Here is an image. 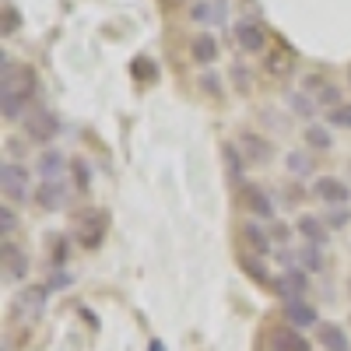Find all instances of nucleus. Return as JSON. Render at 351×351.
Here are the masks:
<instances>
[{
  "mask_svg": "<svg viewBox=\"0 0 351 351\" xmlns=\"http://www.w3.org/2000/svg\"><path fill=\"white\" fill-rule=\"evenodd\" d=\"M239 267H243V271H246L253 281H263V285L271 281L267 267H263V256H250V253H243V256H239Z\"/></svg>",
  "mask_w": 351,
  "mask_h": 351,
  "instance_id": "412c9836",
  "label": "nucleus"
},
{
  "mask_svg": "<svg viewBox=\"0 0 351 351\" xmlns=\"http://www.w3.org/2000/svg\"><path fill=\"white\" fill-rule=\"evenodd\" d=\"M267 67H271V74H288L291 71V53H271V60H267Z\"/></svg>",
  "mask_w": 351,
  "mask_h": 351,
  "instance_id": "a878e982",
  "label": "nucleus"
},
{
  "mask_svg": "<svg viewBox=\"0 0 351 351\" xmlns=\"http://www.w3.org/2000/svg\"><path fill=\"white\" fill-rule=\"evenodd\" d=\"M348 218H351V215H348V211L341 208V211H330V218H327V225H337V228H341V225H348Z\"/></svg>",
  "mask_w": 351,
  "mask_h": 351,
  "instance_id": "473e14b6",
  "label": "nucleus"
},
{
  "mask_svg": "<svg viewBox=\"0 0 351 351\" xmlns=\"http://www.w3.org/2000/svg\"><path fill=\"white\" fill-rule=\"evenodd\" d=\"M243 239H246V246L253 250V256H267L271 253V239H267V232H263L260 225H243Z\"/></svg>",
  "mask_w": 351,
  "mask_h": 351,
  "instance_id": "a211bd4d",
  "label": "nucleus"
},
{
  "mask_svg": "<svg viewBox=\"0 0 351 351\" xmlns=\"http://www.w3.org/2000/svg\"><path fill=\"white\" fill-rule=\"evenodd\" d=\"M67 285H71V274H67V271H56V274L49 278V285H46V288H49V291H64Z\"/></svg>",
  "mask_w": 351,
  "mask_h": 351,
  "instance_id": "2f4dec72",
  "label": "nucleus"
},
{
  "mask_svg": "<svg viewBox=\"0 0 351 351\" xmlns=\"http://www.w3.org/2000/svg\"><path fill=\"white\" fill-rule=\"evenodd\" d=\"M295 228H299V236H302L309 246L327 243V228H324V221H319V218H313V215H302V218L295 221Z\"/></svg>",
  "mask_w": 351,
  "mask_h": 351,
  "instance_id": "4468645a",
  "label": "nucleus"
},
{
  "mask_svg": "<svg viewBox=\"0 0 351 351\" xmlns=\"http://www.w3.org/2000/svg\"><path fill=\"white\" fill-rule=\"evenodd\" d=\"M306 141H309L313 152H327V148H330V134H327L324 127H309V130H306Z\"/></svg>",
  "mask_w": 351,
  "mask_h": 351,
  "instance_id": "b1692460",
  "label": "nucleus"
},
{
  "mask_svg": "<svg viewBox=\"0 0 351 351\" xmlns=\"http://www.w3.org/2000/svg\"><path fill=\"white\" fill-rule=\"evenodd\" d=\"M14 225H18V218H14V211L4 204V208H0V232H14Z\"/></svg>",
  "mask_w": 351,
  "mask_h": 351,
  "instance_id": "7c9ffc66",
  "label": "nucleus"
},
{
  "mask_svg": "<svg viewBox=\"0 0 351 351\" xmlns=\"http://www.w3.org/2000/svg\"><path fill=\"white\" fill-rule=\"evenodd\" d=\"M285 316H288V324H295V327H319V319H316V309L302 299L295 302H288L285 306Z\"/></svg>",
  "mask_w": 351,
  "mask_h": 351,
  "instance_id": "f8f14e48",
  "label": "nucleus"
},
{
  "mask_svg": "<svg viewBox=\"0 0 351 351\" xmlns=\"http://www.w3.org/2000/svg\"><path fill=\"white\" fill-rule=\"evenodd\" d=\"M148 351H165V348H162L158 341H152V348H148Z\"/></svg>",
  "mask_w": 351,
  "mask_h": 351,
  "instance_id": "e433bc0d",
  "label": "nucleus"
},
{
  "mask_svg": "<svg viewBox=\"0 0 351 351\" xmlns=\"http://www.w3.org/2000/svg\"><path fill=\"white\" fill-rule=\"evenodd\" d=\"M288 169L295 172V176H309V169H313V162L302 155V152H291L288 155Z\"/></svg>",
  "mask_w": 351,
  "mask_h": 351,
  "instance_id": "bb28decb",
  "label": "nucleus"
},
{
  "mask_svg": "<svg viewBox=\"0 0 351 351\" xmlns=\"http://www.w3.org/2000/svg\"><path fill=\"white\" fill-rule=\"evenodd\" d=\"M348 288H351V285H348Z\"/></svg>",
  "mask_w": 351,
  "mask_h": 351,
  "instance_id": "ea45409f",
  "label": "nucleus"
},
{
  "mask_svg": "<svg viewBox=\"0 0 351 351\" xmlns=\"http://www.w3.org/2000/svg\"><path fill=\"white\" fill-rule=\"evenodd\" d=\"M25 130H28V137H32V141L46 144V141H53V137H56L60 123H56V112H49V109H36V112H28Z\"/></svg>",
  "mask_w": 351,
  "mask_h": 351,
  "instance_id": "39448f33",
  "label": "nucleus"
},
{
  "mask_svg": "<svg viewBox=\"0 0 351 351\" xmlns=\"http://www.w3.org/2000/svg\"><path fill=\"white\" fill-rule=\"evenodd\" d=\"M274 239H281V243L288 239V228H285V225H274Z\"/></svg>",
  "mask_w": 351,
  "mask_h": 351,
  "instance_id": "c9c22d12",
  "label": "nucleus"
},
{
  "mask_svg": "<svg viewBox=\"0 0 351 351\" xmlns=\"http://www.w3.org/2000/svg\"><path fill=\"white\" fill-rule=\"evenodd\" d=\"M316 337H319V344H324L327 351H351V341H348V334L337 324H319Z\"/></svg>",
  "mask_w": 351,
  "mask_h": 351,
  "instance_id": "9b49d317",
  "label": "nucleus"
},
{
  "mask_svg": "<svg viewBox=\"0 0 351 351\" xmlns=\"http://www.w3.org/2000/svg\"><path fill=\"white\" fill-rule=\"evenodd\" d=\"M32 95L36 74L21 64H4V71H0V112H4V120H21Z\"/></svg>",
  "mask_w": 351,
  "mask_h": 351,
  "instance_id": "f257e3e1",
  "label": "nucleus"
},
{
  "mask_svg": "<svg viewBox=\"0 0 351 351\" xmlns=\"http://www.w3.org/2000/svg\"><path fill=\"white\" fill-rule=\"evenodd\" d=\"M319 102H337V92L334 88H324V92H319Z\"/></svg>",
  "mask_w": 351,
  "mask_h": 351,
  "instance_id": "f704fd0d",
  "label": "nucleus"
},
{
  "mask_svg": "<svg viewBox=\"0 0 351 351\" xmlns=\"http://www.w3.org/2000/svg\"><path fill=\"white\" fill-rule=\"evenodd\" d=\"M221 155H225L228 176H232V180H239V176H243V158H239V152H236V144H225V148H221Z\"/></svg>",
  "mask_w": 351,
  "mask_h": 351,
  "instance_id": "5701e85b",
  "label": "nucleus"
},
{
  "mask_svg": "<svg viewBox=\"0 0 351 351\" xmlns=\"http://www.w3.org/2000/svg\"><path fill=\"white\" fill-rule=\"evenodd\" d=\"M165 4H180V0H165Z\"/></svg>",
  "mask_w": 351,
  "mask_h": 351,
  "instance_id": "4c0bfd02",
  "label": "nucleus"
},
{
  "mask_svg": "<svg viewBox=\"0 0 351 351\" xmlns=\"http://www.w3.org/2000/svg\"><path fill=\"white\" fill-rule=\"evenodd\" d=\"M0 190H4L11 200H28V193H32L28 169H21V165H4V169H0Z\"/></svg>",
  "mask_w": 351,
  "mask_h": 351,
  "instance_id": "20e7f679",
  "label": "nucleus"
},
{
  "mask_svg": "<svg viewBox=\"0 0 351 351\" xmlns=\"http://www.w3.org/2000/svg\"><path fill=\"white\" fill-rule=\"evenodd\" d=\"M243 148L253 162H267L271 158V144L263 141V137H253V134H243Z\"/></svg>",
  "mask_w": 351,
  "mask_h": 351,
  "instance_id": "aec40b11",
  "label": "nucleus"
},
{
  "mask_svg": "<svg viewBox=\"0 0 351 351\" xmlns=\"http://www.w3.org/2000/svg\"><path fill=\"white\" fill-rule=\"evenodd\" d=\"M274 291L285 299V302H295V299H302L306 295V288H309V278L302 274V271H285V274H278L274 281Z\"/></svg>",
  "mask_w": 351,
  "mask_h": 351,
  "instance_id": "423d86ee",
  "label": "nucleus"
},
{
  "mask_svg": "<svg viewBox=\"0 0 351 351\" xmlns=\"http://www.w3.org/2000/svg\"><path fill=\"white\" fill-rule=\"evenodd\" d=\"M313 197L327 200V204H348L351 190H348L344 180H337V176H319V180L313 183Z\"/></svg>",
  "mask_w": 351,
  "mask_h": 351,
  "instance_id": "0eeeda50",
  "label": "nucleus"
},
{
  "mask_svg": "<svg viewBox=\"0 0 351 351\" xmlns=\"http://www.w3.org/2000/svg\"><path fill=\"white\" fill-rule=\"evenodd\" d=\"M46 295H49V288H43V285H28V288H21L18 291V299H14V316L18 319H39V313H43V306H46Z\"/></svg>",
  "mask_w": 351,
  "mask_h": 351,
  "instance_id": "f03ea898",
  "label": "nucleus"
},
{
  "mask_svg": "<svg viewBox=\"0 0 351 351\" xmlns=\"http://www.w3.org/2000/svg\"><path fill=\"white\" fill-rule=\"evenodd\" d=\"M130 71H134V77L144 81V84H155V81H158V67L148 60V56H137V60L130 64Z\"/></svg>",
  "mask_w": 351,
  "mask_h": 351,
  "instance_id": "4be33fe9",
  "label": "nucleus"
},
{
  "mask_svg": "<svg viewBox=\"0 0 351 351\" xmlns=\"http://www.w3.org/2000/svg\"><path fill=\"white\" fill-rule=\"evenodd\" d=\"M348 81H351V67H348Z\"/></svg>",
  "mask_w": 351,
  "mask_h": 351,
  "instance_id": "58836bf2",
  "label": "nucleus"
},
{
  "mask_svg": "<svg viewBox=\"0 0 351 351\" xmlns=\"http://www.w3.org/2000/svg\"><path fill=\"white\" fill-rule=\"evenodd\" d=\"M190 14L193 21H225V0H197Z\"/></svg>",
  "mask_w": 351,
  "mask_h": 351,
  "instance_id": "6ab92c4d",
  "label": "nucleus"
},
{
  "mask_svg": "<svg viewBox=\"0 0 351 351\" xmlns=\"http://www.w3.org/2000/svg\"><path fill=\"white\" fill-rule=\"evenodd\" d=\"M106 239V211H88L77 218V243L84 250H99Z\"/></svg>",
  "mask_w": 351,
  "mask_h": 351,
  "instance_id": "7ed1b4c3",
  "label": "nucleus"
},
{
  "mask_svg": "<svg viewBox=\"0 0 351 351\" xmlns=\"http://www.w3.org/2000/svg\"><path fill=\"white\" fill-rule=\"evenodd\" d=\"M74 176H77V186L88 190V183H92V169H88L84 158H74Z\"/></svg>",
  "mask_w": 351,
  "mask_h": 351,
  "instance_id": "c85d7f7f",
  "label": "nucleus"
},
{
  "mask_svg": "<svg viewBox=\"0 0 351 351\" xmlns=\"http://www.w3.org/2000/svg\"><path fill=\"white\" fill-rule=\"evenodd\" d=\"M49 250H53V263H56V267H64V260H67V239L64 236L49 239Z\"/></svg>",
  "mask_w": 351,
  "mask_h": 351,
  "instance_id": "cd10ccee",
  "label": "nucleus"
},
{
  "mask_svg": "<svg viewBox=\"0 0 351 351\" xmlns=\"http://www.w3.org/2000/svg\"><path fill=\"white\" fill-rule=\"evenodd\" d=\"M36 169H39V176H43V183H46V180H60V172H64V155L56 152V148H46V152L39 155Z\"/></svg>",
  "mask_w": 351,
  "mask_h": 351,
  "instance_id": "2eb2a0df",
  "label": "nucleus"
},
{
  "mask_svg": "<svg viewBox=\"0 0 351 351\" xmlns=\"http://www.w3.org/2000/svg\"><path fill=\"white\" fill-rule=\"evenodd\" d=\"M200 84H204V88H208V92H211V95L218 92V77H215V74H208V77H204Z\"/></svg>",
  "mask_w": 351,
  "mask_h": 351,
  "instance_id": "72a5a7b5",
  "label": "nucleus"
},
{
  "mask_svg": "<svg viewBox=\"0 0 351 351\" xmlns=\"http://www.w3.org/2000/svg\"><path fill=\"white\" fill-rule=\"evenodd\" d=\"M0 263H4V271H8L11 281H21L28 274V256L14 243H0Z\"/></svg>",
  "mask_w": 351,
  "mask_h": 351,
  "instance_id": "6e6552de",
  "label": "nucleus"
},
{
  "mask_svg": "<svg viewBox=\"0 0 351 351\" xmlns=\"http://www.w3.org/2000/svg\"><path fill=\"white\" fill-rule=\"evenodd\" d=\"M243 200H246V208H250L256 218H271V215H274V204H271V197L263 193L260 186H246V190H243Z\"/></svg>",
  "mask_w": 351,
  "mask_h": 351,
  "instance_id": "ddd939ff",
  "label": "nucleus"
},
{
  "mask_svg": "<svg viewBox=\"0 0 351 351\" xmlns=\"http://www.w3.org/2000/svg\"><path fill=\"white\" fill-rule=\"evenodd\" d=\"M299 263L306 271H319L324 267V256H319V246H306L302 253H299Z\"/></svg>",
  "mask_w": 351,
  "mask_h": 351,
  "instance_id": "393cba45",
  "label": "nucleus"
},
{
  "mask_svg": "<svg viewBox=\"0 0 351 351\" xmlns=\"http://www.w3.org/2000/svg\"><path fill=\"white\" fill-rule=\"evenodd\" d=\"M236 43L246 49V53H260L263 43H267V36H263V28L256 21H239L236 25Z\"/></svg>",
  "mask_w": 351,
  "mask_h": 351,
  "instance_id": "9d476101",
  "label": "nucleus"
},
{
  "mask_svg": "<svg viewBox=\"0 0 351 351\" xmlns=\"http://www.w3.org/2000/svg\"><path fill=\"white\" fill-rule=\"evenodd\" d=\"M36 200H39V208H46V211H60L64 204H67V186L60 180H46L36 190Z\"/></svg>",
  "mask_w": 351,
  "mask_h": 351,
  "instance_id": "1a4fd4ad",
  "label": "nucleus"
},
{
  "mask_svg": "<svg viewBox=\"0 0 351 351\" xmlns=\"http://www.w3.org/2000/svg\"><path fill=\"white\" fill-rule=\"evenodd\" d=\"M271 337H274V351H313V348H309V341H306V337H299L291 327H281V330H274Z\"/></svg>",
  "mask_w": 351,
  "mask_h": 351,
  "instance_id": "f3484780",
  "label": "nucleus"
},
{
  "mask_svg": "<svg viewBox=\"0 0 351 351\" xmlns=\"http://www.w3.org/2000/svg\"><path fill=\"white\" fill-rule=\"evenodd\" d=\"M18 25H21L18 11H14L11 4H4V32H8V36H11V32H18Z\"/></svg>",
  "mask_w": 351,
  "mask_h": 351,
  "instance_id": "c756f323",
  "label": "nucleus"
},
{
  "mask_svg": "<svg viewBox=\"0 0 351 351\" xmlns=\"http://www.w3.org/2000/svg\"><path fill=\"white\" fill-rule=\"evenodd\" d=\"M190 53H193V60H197V64H215V60H218V43H215V36L200 32V36L193 39Z\"/></svg>",
  "mask_w": 351,
  "mask_h": 351,
  "instance_id": "dca6fc26",
  "label": "nucleus"
}]
</instances>
